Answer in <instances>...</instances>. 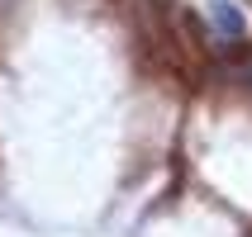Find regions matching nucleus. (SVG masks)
Segmentation results:
<instances>
[{"mask_svg":"<svg viewBox=\"0 0 252 237\" xmlns=\"http://www.w3.org/2000/svg\"><path fill=\"white\" fill-rule=\"evenodd\" d=\"M210 24L224 33V38H243V28H248V19H243V10L233 5V0H214L210 5Z\"/></svg>","mask_w":252,"mask_h":237,"instance_id":"nucleus-1","label":"nucleus"}]
</instances>
